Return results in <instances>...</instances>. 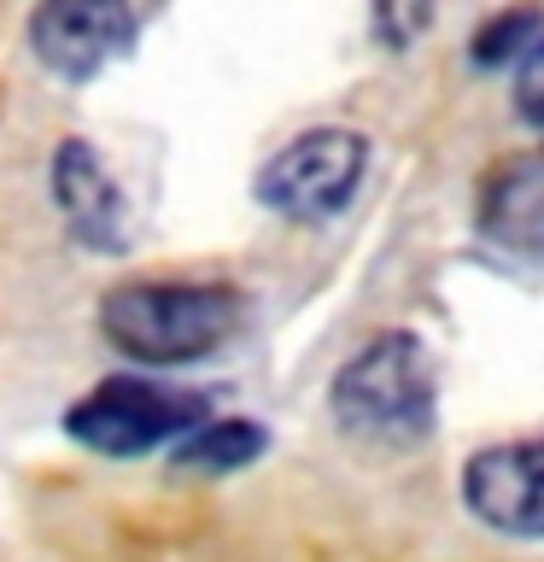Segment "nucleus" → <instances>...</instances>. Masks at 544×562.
<instances>
[{"label":"nucleus","mask_w":544,"mask_h":562,"mask_svg":"<svg viewBox=\"0 0 544 562\" xmlns=\"http://www.w3.org/2000/svg\"><path fill=\"white\" fill-rule=\"evenodd\" d=\"M100 328L129 363H200L240 328V293L217 281H129L100 299Z\"/></svg>","instance_id":"nucleus-1"},{"label":"nucleus","mask_w":544,"mask_h":562,"mask_svg":"<svg viewBox=\"0 0 544 562\" xmlns=\"http://www.w3.org/2000/svg\"><path fill=\"white\" fill-rule=\"evenodd\" d=\"M328 411L351 439H375V446L428 439L439 416V375L428 346L393 328L363 351H351L328 386Z\"/></svg>","instance_id":"nucleus-2"},{"label":"nucleus","mask_w":544,"mask_h":562,"mask_svg":"<svg viewBox=\"0 0 544 562\" xmlns=\"http://www.w3.org/2000/svg\"><path fill=\"white\" fill-rule=\"evenodd\" d=\"M193 422H205V393L152 375H112L65 411V434L94 457H147Z\"/></svg>","instance_id":"nucleus-3"},{"label":"nucleus","mask_w":544,"mask_h":562,"mask_svg":"<svg viewBox=\"0 0 544 562\" xmlns=\"http://www.w3.org/2000/svg\"><path fill=\"white\" fill-rule=\"evenodd\" d=\"M369 140L358 130H305L258 170V205L293 223H322L358 200Z\"/></svg>","instance_id":"nucleus-4"},{"label":"nucleus","mask_w":544,"mask_h":562,"mask_svg":"<svg viewBox=\"0 0 544 562\" xmlns=\"http://www.w3.org/2000/svg\"><path fill=\"white\" fill-rule=\"evenodd\" d=\"M135 42L129 0H42L30 12V47L53 77L88 82Z\"/></svg>","instance_id":"nucleus-5"},{"label":"nucleus","mask_w":544,"mask_h":562,"mask_svg":"<svg viewBox=\"0 0 544 562\" xmlns=\"http://www.w3.org/2000/svg\"><path fill=\"white\" fill-rule=\"evenodd\" d=\"M463 504L503 539H544V439L474 451L463 463Z\"/></svg>","instance_id":"nucleus-6"},{"label":"nucleus","mask_w":544,"mask_h":562,"mask_svg":"<svg viewBox=\"0 0 544 562\" xmlns=\"http://www.w3.org/2000/svg\"><path fill=\"white\" fill-rule=\"evenodd\" d=\"M53 200H59V217L82 246H100V252L129 246V205H123L112 170L88 140H65L53 153Z\"/></svg>","instance_id":"nucleus-7"},{"label":"nucleus","mask_w":544,"mask_h":562,"mask_svg":"<svg viewBox=\"0 0 544 562\" xmlns=\"http://www.w3.org/2000/svg\"><path fill=\"white\" fill-rule=\"evenodd\" d=\"M480 228H486V240L509 246V252L544 258V147L509 158L486 182Z\"/></svg>","instance_id":"nucleus-8"},{"label":"nucleus","mask_w":544,"mask_h":562,"mask_svg":"<svg viewBox=\"0 0 544 562\" xmlns=\"http://www.w3.org/2000/svg\"><path fill=\"white\" fill-rule=\"evenodd\" d=\"M270 434L252 416H217V422H193L175 446V469L188 474H235L246 463H258Z\"/></svg>","instance_id":"nucleus-9"},{"label":"nucleus","mask_w":544,"mask_h":562,"mask_svg":"<svg viewBox=\"0 0 544 562\" xmlns=\"http://www.w3.org/2000/svg\"><path fill=\"white\" fill-rule=\"evenodd\" d=\"M539 35H544V12L539 7H509V12H498L480 35H474V59L480 65H515Z\"/></svg>","instance_id":"nucleus-10"},{"label":"nucleus","mask_w":544,"mask_h":562,"mask_svg":"<svg viewBox=\"0 0 544 562\" xmlns=\"http://www.w3.org/2000/svg\"><path fill=\"white\" fill-rule=\"evenodd\" d=\"M369 24L393 53H404L433 24V0H369Z\"/></svg>","instance_id":"nucleus-11"},{"label":"nucleus","mask_w":544,"mask_h":562,"mask_svg":"<svg viewBox=\"0 0 544 562\" xmlns=\"http://www.w3.org/2000/svg\"><path fill=\"white\" fill-rule=\"evenodd\" d=\"M515 112L521 123L544 130V35L515 59Z\"/></svg>","instance_id":"nucleus-12"}]
</instances>
